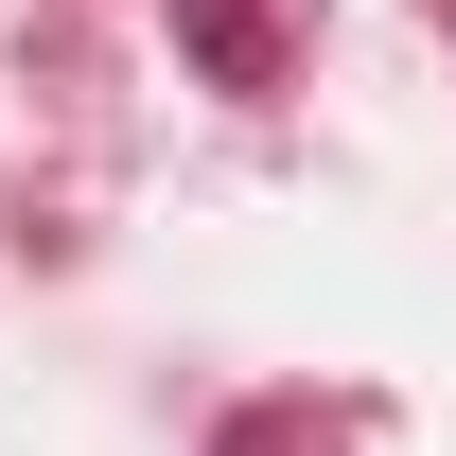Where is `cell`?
Returning a JSON list of instances; mask_svg holds the SVG:
<instances>
[{
	"instance_id": "6da1fadb",
	"label": "cell",
	"mask_w": 456,
	"mask_h": 456,
	"mask_svg": "<svg viewBox=\"0 0 456 456\" xmlns=\"http://www.w3.org/2000/svg\"><path fill=\"white\" fill-rule=\"evenodd\" d=\"M175 18H193V53H211L228 88H281V18H264V0H175Z\"/></svg>"
}]
</instances>
